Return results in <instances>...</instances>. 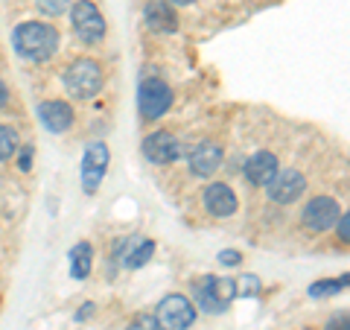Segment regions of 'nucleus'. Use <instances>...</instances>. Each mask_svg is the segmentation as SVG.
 <instances>
[{
	"instance_id": "4be33fe9",
	"label": "nucleus",
	"mask_w": 350,
	"mask_h": 330,
	"mask_svg": "<svg viewBox=\"0 0 350 330\" xmlns=\"http://www.w3.org/2000/svg\"><path fill=\"white\" fill-rule=\"evenodd\" d=\"M158 325H155V316L152 313H137L135 318H131V325H129V330H155Z\"/></svg>"
},
{
	"instance_id": "7ed1b4c3",
	"label": "nucleus",
	"mask_w": 350,
	"mask_h": 330,
	"mask_svg": "<svg viewBox=\"0 0 350 330\" xmlns=\"http://www.w3.org/2000/svg\"><path fill=\"white\" fill-rule=\"evenodd\" d=\"M196 318V307L190 299L184 295H167L161 304H158V313H155V325L161 330H187Z\"/></svg>"
},
{
	"instance_id": "2eb2a0df",
	"label": "nucleus",
	"mask_w": 350,
	"mask_h": 330,
	"mask_svg": "<svg viewBox=\"0 0 350 330\" xmlns=\"http://www.w3.org/2000/svg\"><path fill=\"white\" fill-rule=\"evenodd\" d=\"M91 263H94L91 246H88V243L73 246V251H70V275L76 281H85L88 275H91Z\"/></svg>"
},
{
	"instance_id": "c85d7f7f",
	"label": "nucleus",
	"mask_w": 350,
	"mask_h": 330,
	"mask_svg": "<svg viewBox=\"0 0 350 330\" xmlns=\"http://www.w3.org/2000/svg\"><path fill=\"white\" fill-rule=\"evenodd\" d=\"M167 3H178V6H187V3H193V0H167Z\"/></svg>"
},
{
	"instance_id": "aec40b11",
	"label": "nucleus",
	"mask_w": 350,
	"mask_h": 330,
	"mask_svg": "<svg viewBox=\"0 0 350 330\" xmlns=\"http://www.w3.org/2000/svg\"><path fill=\"white\" fill-rule=\"evenodd\" d=\"M18 149V131L12 126H0V161Z\"/></svg>"
},
{
	"instance_id": "39448f33",
	"label": "nucleus",
	"mask_w": 350,
	"mask_h": 330,
	"mask_svg": "<svg viewBox=\"0 0 350 330\" xmlns=\"http://www.w3.org/2000/svg\"><path fill=\"white\" fill-rule=\"evenodd\" d=\"M70 21H73L76 36L88 44L100 41L105 36V18L100 15V9H96L91 0H76L70 9Z\"/></svg>"
},
{
	"instance_id": "f8f14e48",
	"label": "nucleus",
	"mask_w": 350,
	"mask_h": 330,
	"mask_svg": "<svg viewBox=\"0 0 350 330\" xmlns=\"http://www.w3.org/2000/svg\"><path fill=\"white\" fill-rule=\"evenodd\" d=\"M278 158L271 152H254L248 161H245V179L257 187H266L278 173Z\"/></svg>"
},
{
	"instance_id": "f257e3e1",
	"label": "nucleus",
	"mask_w": 350,
	"mask_h": 330,
	"mask_svg": "<svg viewBox=\"0 0 350 330\" xmlns=\"http://www.w3.org/2000/svg\"><path fill=\"white\" fill-rule=\"evenodd\" d=\"M15 50L21 59L27 62H44L59 50V32L50 24H38V21H24L15 29Z\"/></svg>"
},
{
	"instance_id": "cd10ccee",
	"label": "nucleus",
	"mask_w": 350,
	"mask_h": 330,
	"mask_svg": "<svg viewBox=\"0 0 350 330\" xmlns=\"http://www.w3.org/2000/svg\"><path fill=\"white\" fill-rule=\"evenodd\" d=\"M9 103V91H6V85L0 82V105H6Z\"/></svg>"
},
{
	"instance_id": "6ab92c4d",
	"label": "nucleus",
	"mask_w": 350,
	"mask_h": 330,
	"mask_svg": "<svg viewBox=\"0 0 350 330\" xmlns=\"http://www.w3.org/2000/svg\"><path fill=\"white\" fill-rule=\"evenodd\" d=\"M345 287H347V275H342V278H333V281H324V283H312V287H310V295H312V299H321V295L342 292Z\"/></svg>"
},
{
	"instance_id": "0eeeda50",
	"label": "nucleus",
	"mask_w": 350,
	"mask_h": 330,
	"mask_svg": "<svg viewBox=\"0 0 350 330\" xmlns=\"http://www.w3.org/2000/svg\"><path fill=\"white\" fill-rule=\"evenodd\" d=\"M269 199L278 205H292L295 199H301V193L306 190V179L298 170H278L275 179L266 184Z\"/></svg>"
},
{
	"instance_id": "1a4fd4ad",
	"label": "nucleus",
	"mask_w": 350,
	"mask_h": 330,
	"mask_svg": "<svg viewBox=\"0 0 350 330\" xmlns=\"http://www.w3.org/2000/svg\"><path fill=\"white\" fill-rule=\"evenodd\" d=\"M144 155L152 161V164H170L181 155V147L170 131H152L144 140Z\"/></svg>"
},
{
	"instance_id": "412c9836",
	"label": "nucleus",
	"mask_w": 350,
	"mask_h": 330,
	"mask_svg": "<svg viewBox=\"0 0 350 330\" xmlns=\"http://www.w3.org/2000/svg\"><path fill=\"white\" fill-rule=\"evenodd\" d=\"M70 6V0H38V9L44 15H62Z\"/></svg>"
},
{
	"instance_id": "9b49d317",
	"label": "nucleus",
	"mask_w": 350,
	"mask_h": 330,
	"mask_svg": "<svg viewBox=\"0 0 350 330\" xmlns=\"http://www.w3.org/2000/svg\"><path fill=\"white\" fill-rule=\"evenodd\" d=\"M204 207L213 216H234L239 205H237V196H234L231 187L222 184V181H216V184H211L204 190Z\"/></svg>"
},
{
	"instance_id": "bb28decb",
	"label": "nucleus",
	"mask_w": 350,
	"mask_h": 330,
	"mask_svg": "<svg viewBox=\"0 0 350 330\" xmlns=\"http://www.w3.org/2000/svg\"><path fill=\"white\" fill-rule=\"evenodd\" d=\"M32 164V149H24V155H21V170H29Z\"/></svg>"
},
{
	"instance_id": "ddd939ff",
	"label": "nucleus",
	"mask_w": 350,
	"mask_h": 330,
	"mask_svg": "<svg viewBox=\"0 0 350 330\" xmlns=\"http://www.w3.org/2000/svg\"><path fill=\"white\" fill-rule=\"evenodd\" d=\"M144 15H146V24L155 32H175L178 29V18H175L172 6L167 3V0H149Z\"/></svg>"
},
{
	"instance_id": "6e6552de",
	"label": "nucleus",
	"mask_w": 350,
	"mask_h": 330,
	"mask_svg": "<svg viewBox=\"0 0 350 330\" xmlns=\"http://www.w3.org/2000/svg\"><path fill=\"white\" fill-rule=\"evenodd\" d=\"M342 216V207L330 196H315V199L304 207V225L310 231H327L336 225V219Z\"/></svg>"
},
{
	"instance_id": "a211bd4d",
	"label": "nucleus",
	"mask_w": 350,
	"mask_h": 330,
	"mask_svg": "<svg viewBox=\"0 0 350 330\" xmlns=\"http://www.w3.org/2000/svg\"><path fill=\"white\" fill-rule=\"evenodd\" d=\"M152 255H155V243H152V240H140L137 249H135V251H129V255L123 257V263H126L129 269H140L144 263H149Z\"/></svg>"
},
{
	"instance_id": "f03ea898",
	"label": "nucleus",
	"mask_w": 350,
	"mask_h": 330,
	"mask_svg": "<svg viewBox=\"0 0 350 330\" xmlns=\"http://www.w3.org/2000/svg\"><path fill=\"white\" fill-rule=\"evenodd\" d=\"M64 85H68V91L73 97H79V100H91L94 94H100L103 88V71L100 64L94 59H79L70 64V71L64 73Z\"/></svg>"
},
{
	"instance_id": "a878e982",
	"label": "nucleus",
	"mask_w": 350,
	"mask_h": 330,
	"mask_svg": "<svg viewBox=\"0 0 350 330\" xmlns=\"http://www.w3.org/2000/svg\"><path fill=\"white\" fill-rule=\"evenodd\" d=\"M327 330H347V316H342V318H333V322L327 325Z\"/></svg>"
},
{
	"instance_id": "f3484780",
	"label": "nucleus",
	"mask_w": 350,
	"mask_h": 330,
	"mask_svg": "<svg viewBox=\"0 0 350 330\" xmlns=\"http://www.w3.org/2000/svg\"><path fill=\"white\" fill-rule=\"evenodd\" d=\"M193 295H196V304H199L204 313H222V307L216 304L213 292H211V278H202V281H196Z\"/></svg>"
},
{
	"instance_id": "4468645a",
	"label": "nucleus",
	"mask_w": 350,
	"mask_h": 330,
	"mask_svg": "<svg viewBox=\"0 0 350 330\" xmlns=\"http://www.w3.org/2000/svg\"><path fill=\"white\" fill-rule=\"evenodd\" d=\"M219 164H222V149H219L216 144H199L190 155V170L196 175H202V179L213 175L219 170Z\"/></svg>"
},
{
	"instance_id": "423d86ee",
	"label": "nucleus",
	"mask_w": 350,
	"mask_h": 330,
	"mask_svg": "<svg viewBox=\"0 0 350 330\" xmlns=\"http://www.w3.org/2000/svg\"><path fill=\"white\" fill-rule=\"evenodd\" d=\"M108 161H111V152H108L105 144L94 140L91 147L85 149V158H82V187L85 193H96V187L105 179V170H108Z\"/></svg>"
},
{
	"instance_id": "393cba45",
	"label": "nucleus",
	"mask_w": 350,
	"mask_h": 330,
	"mask_svg": "<svg viewBox=\"0 0 350 330\" xmlns=\"http://www.w3.org/2000/svg\"><path fill=\"white\" fill-rule=\"evenodd\" d=\"M336 223H338V237H342L345 243H347V240H350V216H347V214H342V216L336 219Z\"/></svg>"
},
{
	"instance_id": "5701e85b",
	"label": "nucleus",
	"mask_w": 350,
	"mask_h": 330,
	"mask_svg": "<svg viewBox=\"0 0 350 330\" xmlns=\"http://www.w3.org/2000/svg\"><path fill=\"white\" fill-rule=\"evenodd\" d=\"M260 292V281L254 275H245L243 278V287H237V295H257Z\"/></svg>"
},
{
	"instance_id": "20e7f679",
	"label": "nucleus",
	"mask_w": 350,
	"mask_h": 330,
	"mask_svg": "<svg viewBox=\"0 0 350 330\" xmlns=\"http://www.w3.org/2000/svg\"><path fill=\"white\" fill-rule=\"evenodd\" d=\"M170 105H172V91H170L167 82L146 79L144 85H140V91H137V108H140V114H144L146 120L163 117V114L170 112Z\"/></svg>"
},
{
	"instance_id": "dca6fc26",
	"label": "nucleus",
	"mask_w": 350,
	"mask_h": 330,
	"mask_svg": "<svg viewBox=\"0 0 350 330\" xmlns=\"http://www.w3.org/2000/svg\"><path fill=\"white\" fill-rule=\"evenodd\" d=\"M211 292H213L216 304L225 310V307L237 299V281H231V278H211Z\"/></svg>"
},
{
	"instance_id": "b1692460",
	"label": "nucleus",
	"mask_w": 350,
	"mask_h": 330,
	"mask_svg": "<svg viewBox=\"0 0 350 330\" xmlns=\"http://www.w3.org/2000/svg\"><path fill=\"white\" fill-rule=\"evenodd\" d=\"M219 260H222L225 266H237V263H239V251L237 249H225V251H219Z\"/></svg>"
},
{
	"instance_id": "9d476101",
	"label": "nucleus",
	"mask_w": 350,
	"mask_h": 330,
	"mask_svg": "<svg viewBox=\"0 0 350 330\" xmlns=\"http://www.w3.org/2000/svg\"><path fill=\"white\" fill-rule=\"evenodd\" d=\"M38 120L41 126L53 131V135H62V131H68L70 123H73V108L62 100H50V103H41L38 105Z\"/></svg>"
}]
</instances>
